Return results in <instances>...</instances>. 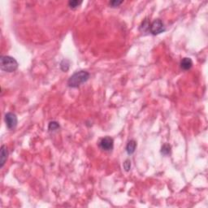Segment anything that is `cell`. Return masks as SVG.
I'll return each mask as SVG.
<instances>
[{
	"instance_id": "cell-1",
	"label": "cell",
	"mask_w": 208,
	"mask_h": 208,
	"mask_svg": "<svg viewBox=\"0 0 208 208\" xmlns=\"http://www.w3.org/2000/svg\"><path fill=\"white\" fill-rule=\"evenodd\" d=\"M90 78V73L87 71L81 70L72 75L67 81V86L71 88H77L85 82H86Z\"/></svg>"
},
{
	"instance_id": "cell-2",
	"label": "cell",
	"mask_w": 208,
	"mask_h": 208,
	"mask_svg": "<svg viewBox=\"0 0 208 208\" xmlns=\"http://www.w3.org/2000/svg\"><path fill=\"white\" fill-rule=\"evenodd\" d=\"M18 63L13 57L4 55L0 58V67L1 70L7 72H12L18 68Z\"/></svg>"
},
{
	"instance_id": "cell-3",
	"label": "cell",
	"mask_w": 208,
	"mask_h": 208,
	"mask_svg": "<svg viewBox=\"0 0 208 208\" xmlns=\"http://www.w3.org/2000/svg\"><path fill=\"white\" fill-rule=\"evenodd\" d=\"M149 30L150 34L153 35H158L164 33L165 31V26H164L163 21L159 19H157L154 21L150 25Z\"/></svg>"
},
{
	"instance_id": "cell-4",
	"label": "cell",
	"mask_w": 208,
	"mask_h": 208,
	"mask_svg": "<svg viewBox=\"0 0 208 208\" xmlns=\"http://www.w3.org/2000/svg\"><path fill=\"white\" fill-rule=\"evenodd\" d=\"M5 123L8 129L12 130L16 127L17 123H18V120H17V116H16V114L12 113V112H8L5 115Z\"/></svg>"
},
{
	"instance_id": "cell-5",
	"label": "cell",
	"mask_w": 208,
	"mask_h": 208,
	"mask_svg": "<svg viewBox=\"0 0 208 208\" xmlns=\"http://www.w3.org/2000/svg\"><path fill=\"white\" fill-rule=\"evenodd\" d=\"M99 147L105 151H110L114 147V141L111 137H105L99 141Z\"/></svg>"
},
{
	"instance_id": "cell-6",
	"label": "cell",
	"mask_w": 208,
	"mask_h": 208,
	"mask_svg": "<svg viewBox=\"0 0 208 208\" xmlns=\"http://www.w3.org/2000/svg\"><path fill=\"white\" fill-rule=\"evenodd\" d=\"M7 156H8V151L7 149L6 146L2 145L1 146V156H0V168H2L4 166L5 163L7 159Z\"/></svg>"
},
{
	"instance_id": "cell-7",
	"label": "cell",
	"mask_w": 208,
	"mask_h": 208,
	"mask_svg": "<svg viewBox=\"0 0 208 208\" xmlns=\"http://www.w3.org/2000/svg\"><path fill=\"white\" fill-rule=\"evenodd\" d=\"M193 66V61L190 58H184L182 59L181 62V67L183 70L185 71H187L189 70Z\"/></svg>"
},
{
	"instance_id": "cell-8",
	"label": "cell",
	"mask_w": 208,
	"mask_h": 208,
	"mask_svg": "<svg viewBox=\"0 0 208 208\" xmlns=\"http://www.w3.org/2000/svg\"><path fill=\"white\" fill-rule=\"evenodd\" d=\"M136 147H137V142L134 140H130V141H128L126 146V151L128 155H132V154L134 153Z\"/></svg>"
},
{
	"instance_id": "cell-9",
	"label": "cell",
	"mask_w": 208,
	"mask_h": 208,
	"mask_svg": "<svg viewBox=\"0 0 208 208\" xmlns=\"http://www.w3.org/2000/svg\"><path fill=\"white\" fill-rule=\"evenodd\" d=\"M161 153L164 155H168L171 154V146L169 144H164L161 148Z\"/></svg>"
},
{
	"instance_id": "cell-10",
	"label": "cell",
	"mask_w": 208,
	"mask_h": 208,
	"mask_svg": "<svg viewBox=\"0 0 208 208\" xmlns=\"http://www.w3.org/2000/svg\"><path fill=\"white\" fill-rule=\"evenodd\" d=\"M81 1H77V0H70L68 2V6L70 8L75 9L81 4Z\"/></svg>"
},
{
	"instance_id": "cell-11",
	"label": "cell",
	"mask_w": 208,
	"mask_h": 208,
	"mask_svg": "<svg viewBox=\"0 0 208 208\" xmlns=\"http://www.w3.org/2000/svg\"><path fill=\"white\" fill-rule=\"evenodd\" d=\"M59 128V124L56 121H51L49 123L48 130L49 131H55Z\"/></svg>"
},
{
	"instance_id": "cell-12",
	"label": "cell",
	"mask_w": 208,
	"mask_h": 208,
	"mask_svg": "<svg viewBox=\"0 0 208 208\" xmlns=\"http://www.w3.org/2000/svg\"><path fill=\"white\" fill-rule=\"evenodd\" d=\"M69 61L67 60V59H63V61H62V63H61V69L63 70V71L66 72L68 70V68H69Z\"/></svg>"
},
{
	"instance_id": "cell-13",
	"label": "cell",
	"mask_w": 208,
	"mask_h": 208,
	"mask_svg": "<svg viewBox=\"0 0 208 208\" xmlns=\"http://www.w3.org/2000/svg\"><path fill=\"white\" fill-rule=\"evenodd\" d=\"M149 27H150V23L149 21H147V20H146L144 22H142V24H141V27H140V30H141V29H143V31H146V30H149Z\"/></svg>"
},
{
	"instance_id": "cell-14",
	"label": "cell",
	"mask_w": 208,
	"mask_h": 208,
	"mask_svg": "<svg viewBox=\"0 0 208 208\" xmlns=\"http://www.w3.org/2000/svg\"><path fill=\"white\" fill-rule=\"evenodd\" d=\"M123 166H124V169L126 172H128V171L130 170L131 168V161L129 159H126L124 161V164H123Z\"/></svg>"
},
{
	"instance_id": "cell-15",
	"label": "cell",
	"mask_w": 208,
	"mask_h": 208,
	"mask_svg": "<svg viewBox=\"0 0 208 208\" xmlns=\"http://www.w3.org/2000/svg\"><path fill=\"white\" fill-rule=\"evenodd\" d=\"M123 1H118V0H113V1H111L109 2L110 6H112V7H116L120 6L121 4Z\"/></svg>"
}]
</instances>
